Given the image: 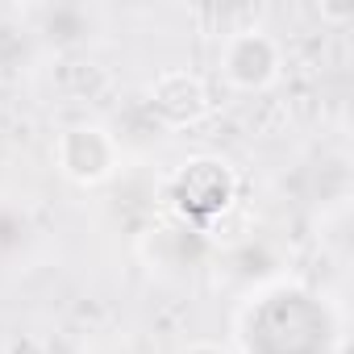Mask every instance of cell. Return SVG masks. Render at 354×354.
I'll use <instances>...</instances> for the list:
<instances>
[{
    "label": "cell",
    "instance_id": "4",
    "mask_svg": "<svg viewBox=\"0 0 354 354\" xmlns=\"http://www.w3.org/2000/svg\"><path fill=\"white\" fill-rule=\"evenodd\" d=\"M188 354H225V350H221V346H209V342H201V346H192Z\"/></svg>",
    "mask_w": 354,
    "mask_h": 354
},
{
    "label": "cell",
    "instance_id": "3",
    "mask_svg": "<svg viewBox=\"0 0 354 354\" xmlns=\"http://www.w3.org/2000/svg\"><path fill=\"white\" fill-rule=\"evenodd\" d=\"M150 96H154V109H158L167 121H175V125L196 121V117L209 113V92H205V84H201L196 75H188V71H167V75L154 84Z\"/></svg>",
    "mask_w": 354,
    "mask_h": 354
},
{
    "label": "cell",
    "instance_id": "1",
    "mask_svg": "<svg viewBox=\"0 0 354 354\" xmlns=\"http://www.w3.org/2000/svg\"><path fill=\"white\" fill-rule=\"evenodd\" d=\"M59 158H63V171L71 180L92 184V180H104L113 167V142L100 129H71L59 142Z\"/></svg>",
    "mask_w": 354,
    "mask_h": 354
},
{
    "label": "cell",
    "instance_id": "2",
    "mask_svg": "<svg viewBox=\"0 0 354 354\" xmlns=\"http://www.w3.org/2000/svg\"><path fill=\"white\" fill-rule=\"evenodd\" d=\"M279 67V55H275V42L263 38V34H242L230 42L225 50V75L242 88H263Z\"/></svg>",
    "mask_w": 354,
    "mask_h": 354
}]
</instances>
